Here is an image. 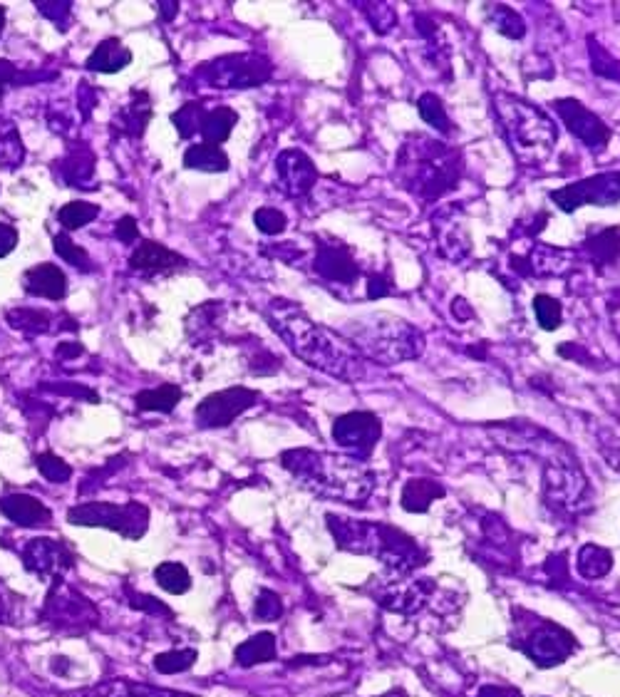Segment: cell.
I'll list each match as a JSON object with an SVG mask.
<instances>
[{
    "label": "cell",
    "mask_w": 620,
    "mask_h": 697,
    "mask_svg": "<svg viewBox=\"0 0 620 697\" xmlns=\"http://www.w3.org/2000/svg\"><path fill=\"white\" fill-rule=\"evenodd\" d=\"M263 313L273 333L281 335L291 353L310 368L343 382H358L368 375L365 358L343 335L315 323L301 306L288 298H273Z\"/></svg>",
    "instance_id": "6da1fadb"
},
{
    "label": "cell",
    "mask_w": 620,
    "mask_h": 697,
    "mask_svg": "<svg viewBox=\"0 0 620 697\" xmlns=\"http://www.w3.org/2000/svg\"><path fill=\"white\" fill-rule=\"evenodd\" d=\"M281 467L296 484L325 502L365 504L375 492V472L365 462L345 454L298 447L281 454Z\"/></svg>",
    "instance_id": "7a4b0ae2"
},
{
    "label": "cell",
    "mask_w": 620,
    "mask_h": 697,
    "mask_svg": "<svg viewBox=\"0 0 620 697\" xmlns=\"http://www.w3.org/2000/svg\"><path fill=\"white\" fill-rule=\"evenodd\" d=\"M464 177V157L457 147L412 132L395 154V184L417 201L434 204L452 194Z\"/></svg>",
    "instance_id": "3957f363"
},
{
    "label": "cell",
    "mask_w": 620,
    "mask_h": 697,
    "mask_svg": "<svg viewBox=\"0 0 620 697\" xmlns=\"http://www.w3.org/2000/svg\"><path fill=\"white\" fill-rule=\"evenodd\" d=\"M325 519H328V531L338 549L382 561L395 576H407L430 561L422 546L397 526L350 519L340 514H328Z\"/></svg>",
    "instance_id": "277c9868"
},
{
    "label": "cell",
    "mask_w": 620,
    "mask_h": 697,
    "mask_svg": "<svg viewBox=\"0 0 620 697\" xmlns=\"http://www.w3.org/2000/svg\"><path fill=\"white\" fill-rule=\"evenodd\" d=\"M492 110L496 125L521 167H541L549 162L558 144V125L549 112L511 92H494Z\"/></svg>",
    "instance_id": "5b68a950"
},
{
    "label": "cell",
    "mask_w": 620,
    "mask_h": 697,
    "mask_svg": "<svg viewBox=\"0 0 620 697\" xmlns=\"http://www.w3.org/2000/svg\"><path fill=\"white\" fill-rule=\"evenodd\" d=\"M343 335L363 358L380 365L410 363L425 353L422 330L392 313H370V316L353 318L343 328Z\"/></svg>",
    "instance_id": "8992f818"
},
{
    "label": "cell",
    "mask_w": 620,
    "mask_h": 697,
    "mask_svg": "<svg viewBox=\"0 0 620 697\" xmlns=\"http://www.w3.org/2000/svg\"><path fill=\"white\" fill-rule=\"evenodd\" d=\"M514 645L539 668H556L576 653V638L546 618H519Z\"/></svg>",
    "instance_id": "52a82bcc"
},
{
    "label": "cell",
    "mask_w": 620,
    "mask_h": 697,
    "mask_svg": "<svg viewBox=\"0 0 620 697\" xmlns=\"http://www.w3.org/2000/svg\"><path fill=\"white\" fill-rule=\"evenodd\" d=\"M196 77L201 85L216 87V90H248V87H261L271 80L273 63L266 55L234 53L201 65Z\"/></svg>",
    "instance_id": "ba28073f"
},
{
    "label": "cell",
    "mask_w": 620,
    "mask_h": 697,
    "mask_svg": "<svg viewBox=\"0 0 620 697\" xmlns=\"http://www.w3.org/2000/svg\"><path fill=\"white\" fill-rule=\"evenodd\" d=\"M544 499L556 511H578L588 502V479L568 447H558L544 464Z\"/></svg>",
    "instance_id": "9c48e42d"
},
{
    "label": "cell",
    "mask_w": 620,
    "mask_h": 697,
    "mask_svg": "<svg viewBox=\"0 0 620 697\" xmlns=\"http://www.w3.org/2000/svg\"><path fill=\"white\" fill-rule=\"evenodd\" d=\"M67 521L75 526H102L122 539L139 541L149 529V509L139 502H85L67 511Z\"/></svg>",
    "instance_id": "30bf717a"
},
{
    "label": "cell",
    "mask_w": 620,
    "mask_h": 697,
    "mask_svg": "<svg viewBox=\"0 0 620 697\" xmlns=\"http://www.w3.org/2000/svg\"><path fill=\"white\" fill-rule=\"evenodd\" d=\"M43 621L60 633H85L100 623L95 603L67 586L65 581H53L43 606Z\"/></svg>",
    "instance_id": "8fae6325"
},
{
    "label": "cell",
    "mask_w": 620,
    "mask_h": 697,
    "mask_svg": "<svg viewBox=\"0 0 620 697\" xmlns=\"http://www.w3.org/2000/svg\"><path fill=\"white\" fill-rule=\"evenodd\" d=\"M549 199L563 214H573L581 206H616L620 204V169L566 184V187L551 191Z\"/></svg>",
    "instance_id": "7c38bea8"
},
{
    "label": "cell",
    "mask_w": 620,
    "mask_h": 697,
    "mask_svg": "<svg viewBox=\"0 0 620 697\" xmlns=\"http://www.w3.org/2000/svg\"><path fill=\"white\" fill-rule=\"evenodd\" d=\"M261 392L251 390V387H226V390L211 392L204 400L196 405L194 417L196 425L201 430H219V427H229L231 422L239 420L246 410L258 405Z\"/></svg>",
    "instance_id": "4fadbf2b"
},
{
    "label": "cell",
    "mask_w": 620,
    "mask_h": 697,
    "mask_svg": "<svg viewBox=\"0 0 620 697\" xmlns=\"http://www.w3.org/2000/svg\"><path fill=\"white\" fill-rule=\"evenodd\" d=\"M554 110L558 120L563 122V127L571 132V137H576L588 152H606L613 139V129L608 127L596 112H591L581 100H573V97L554 100Z\"/></svg>",
    "instance_id": "5bb4252c"
},
{
    "label": "cell",
    "mask_w": 620,
    "mask_h": 697,
    "mask_svg": "<svg viewBox=\"0 0 620 697\" xmlns=\"http://www.w3.org/2000/svg\"><path fill=\"white\" fill-rule=\"evenodd\" d=\"M432 598H437V583L430 578L395 576L375 591V601L382 608L402 613V616H415L422 608L430 606Z\"/></svg>",
    "instance_id": "9a60e30c"
},
{
    "label": "cell",
    "mask_w": 620,
    "mask_h": 697,
    "mask_svg": "<svg viewBox=\"0 0 620 697\" xmlns=\"http://www.w3.org/2000/svg\"><path fill=\"white\" fill-rule=\"evenodd\" d=\"M333 442L355 459H368L382 437V422L375 412H345L333 422Z\"/></svg>",
    "instance_id": "2e32d148"
},
{
    "label": "cell",
    "mask_w": 620,
    "mask_h": 697,
    "mask_svg": "<svg viewBox=\"0 0 620 697\" xmlns=\"http://www.w3.org/2000/svg\"><path fill=\"white\" fill-rule=\"evenodd\" d=\"M432 234L439 256L449 263H462L472 254V234L459 206H442L432 216Z\"/></svg>",
    "instance_id": "e0dca14e"
},
{
    "label": "cell",
    "mask_w": 620,
    "mask_h": 697,
    "mask_svg": "<svg viewBox=\"0 0 620 697\" xmlns=\"http://www.w3.org/2000/svg\"><path fill=\"white\" fill-rule=\"evenodd\" d=\"M23 566L43 581H60L75 566V556L62 541L33 539L23 549Z\"/></svg>",
    "instance_id": "ac0fdd59"
},
{
    "label": "cell",
    "mask_w": 620,
    "mask_h": 697,
    "mask_svg": "<svg viewBox=\"0 0 620 697\" xmlns=\"http://www.w3.org/2000/svg\"><path fill=\"white\" fill-rule=\"evenodd\" d=\"M276 174L281 189L293 199L310 194L318 184V167L303 149H283L276 157Z\"/></svg>",
    "instance_id": "d6986e66"
},
{
    "label": "cell",
    "mask_w": 620,
    "mask_h": 697,
    "mask_svg": "<svg viewBox=\"0 0 620 697\" xmlns=\"http://www.w3.org/2000/svg\"><path fill=\"white\" fill-rule=\"evenodd\" d=\"M313 268L323 281L343 283V286H350L360 276L358 261L340 241H318Z\"/></svg>",
    "instance_id": "ffe728a7"
},
{
    "label": "cell",
    "mask_w": 620,
    "mask_h": 697,
    "mask_svg": "<svg viewBox=\"0 0 620 697\" xmlns=\"http://www.w3.org/2000/svg\"><path fill=\"white\" fill-rule=\"evenodd\" d=\"M0 511L5 519L23 529H40V526L53 524V511L30 494H8L0 499Z\"/></svg>",
    "instance_id": "44dd1931"
},
{
    "label": "cell",
    "mask_w": 620,
    "mask_h": 697,
    "mask_svg": "<svg viewBox=\"0 0 620 697\" xmlns=\"http://www.w3.org/2000/svg\"><path fill=\"white\" fill-rule=\"evenodd\" d=\"M186 266V258L179 256L177 251L167 249L159 241H139L137 249L129 256V268L139 273H169L177 268Z\"/></svg>",
    "instance_id": "7402d4cb"
},
{
    "label": "cell",
    "mask_w": 620,
    "mask_h": 697,
    "mask_svg": "<svg viewBox=\"0 0 620 697\" xmlns=\"http://www.w3.org/2000/svg\"><path fill=\"white\" fill-rule=\"evenodd\" d=\"M23 288L30 296L62 301L67 296V276L55 263H38L23 273Z\"/></svg>",
    "instance_id": "603a6c76"
},
{
    "label": "cell",
    "mask_w": 620,
    "mask_h": 697,
    "mask_svg": "<svg viewBox=\"0 0 620 697\" xmlns=\"http://www.w3.org/2000/svg\"><path fill=\"white\" fill-rule=\"evenodd\" d=\"M519 268L524 273H536V276H563L573 268V256L554 246L536 244L529 251V256L521 258Z\"/></svg>",
    "instance_id": "cb8c5ba5"
},
{
    "label": "cell",
    "mask_w": 620,
    "mask_h": 697,
    "mask_svg": "<svg viewBox=\"0 0 620 697\" xmlns=\"http://www.w3.org/2000/svg\"><path fill=\"white\" fill-rule=\"evenodd\" d=\"M444 497H447V489H444L442 484L427 477H415L407 479L405 487H402L400 504L402 509L410 511V514H425V511H430L434 502H439V499Z\"/></svg>",
    "instance_id": "d4e9b609"
},
{
    "label": "cell",
    "mask_w": 620,
    "mask_h": 697,
    "mask_svg": "<svg viewBox=\"0 0 620 697\" xmlns=\"http://www.w3.org/2000/svg\"><path fill=\"white\" fill-rule=\"evenodd\" d=\"M85 697H196V695L179 693V690H169V688H154V685H147V683H134V680L129 678H115V680H105V683L87 690Z\"/></svg>",
    "instance_id": "484cf974"
},
{
    "label": "cell",
    "mask_w": 620,
    "mask_h": 697,
    "mask_svg": "<svg viewBox=\"0 0 620 697\" xmlns=\"http://www.w3.org/2000/svg\"><path fill=\"white\" fill-rule=\"evenodd\" d=\"M132 63V50L122 43L120 38H107L92 50V55L87 58L85 67L90 72H102V75H115Z\"/></svg>",
    "instance_id": "4316f807"
},
{
    "label": "cell",
    "mask_w": 620,
    "mask_h": 697,
    "mask_svg": "<svg viewBox=\"0 0 620 697\" xmlns=\"http://www.w3.org/2000/svg\"><path fill=\"white\" fill-rule=\"evenodd\" d=\"M184 167L186 169H196V172H226L231 167L229 154L224 152L221 147H214V144H191L189 149L184 152Z\"/></svg>",
    "instance_id": "83f0119b"
},
{
    "label": "cell",
    "mask_w": 620,
    "mask_h": 697,
    "mask_svg": "<svg viewBox=\"0 0 620 697\" xmlns=\"http://www.w3.org/2000/svg\"><path fill=\"white\" fill-rule=\"evenodd\" d=\"M236 663L241 668H253V665L271 663L276 658V635L273 633H258L244 640V643L236 648Z\"/></svg>",
    "instance_id": "f1b7e54d"
},
{
    "label": "cell",
    "mask_w": 620,
    "mask_h": 697,
    "mask_svg": "<svg viewBox=\"0 0 620 697\" xmlns=\"http://www.w3.org/2000/svg\"><path fill=\"white\" fill-rule=\"evenodd\" d=\"M239 125V115L231 107H216V110L206 112L204 122H201V137L206 144L221 147L226 139L231 137L234 127Z\"/></svg>",
    "instance_id": "f546056e"
},
{
    "label": "cell",
    "mask_w": 620,
    "mask_h": 697,
    "mask_svg": "<svg viewBox=\"0 0 620 697\" xmlns=\"http://www.w3.org/2000/svg\"><path fill=\"white\" fill-rule=\"evenodd\" d=\"M182 387L179 385H159L152 390H142L134 395V405L139 412H172L182 402Z\"/></svg>",
    "instance_id": "4dcf8cb0"
},
{
    "label": "cell",
    "mask_w": 620,
    "mask_h": 697,
    "mask_svg": "<svg viewBox=\"0 0 620 697\" xmlns=\"http://www.w3.org/2000/svg\"><path fill=\"white\" fill-rule=\"evenodd\" d=\"M149 117H152V102H149L147 92H132V100L129 105L120 112V129L129 137H142V132L147 129Z\"/></svg>",
    "instance_id": "1f68e13d"
},
{
    "label": "cell",
    "mask_w": 620,
    "mask_h": 697,
    "mask_svg": "<svg viewBox=\"0 0 620 697\" xmlns=\"http://www.w3.org/2000/svg\"><path fill=\"white\" fill-rule=\"evenodd\" d=\"M583 251L593 263H613L620 256V229L611 226V229L598 231L596 236H588L583 241Z\"/></svg>",
    "instance_id": "d6a6232c"
},
{
    "label": "cell",
    "mask_w": 620,
    "mask_h": 697,
    "mask_svg": "<svg viewBox=\"0 0 620 697\" xmlns=\"http://www.w3.org/2000/svg\"><path fill=\"white\" fill-rule=\"evenodd\" d=\"M487 23L492 25L496 33L509 40H521L526 35L524 15L516 13L509 5H487Z\"/></svg>",
    "instance_id": "836d02e7"
},
{
    "label": "cell",
    "mask_w": 620,
    "mask_h": 697,
    "mask_svg": "<svg viewBox=\"0 0 620 697\" xmlns=\"http://www.w3.org/2000/svg\"><path fill=\"white\" fill-rule=\"evenodd\" d=\"M613 569V556L611 551L603 549L598 544H586L578 551V573L588 581H596V578L608 576Z\"/></svg>",
    "instance_id": "e575fe53"
},
{
    "label": "cell",
    "mask_w": 620,
    "mask_h": 697,
    "mask_svg": "<svg viewBox=\"0 0 620 697\" xmlns=\"http://www.w3.org/2000/svg\"><path fill=\"white\" fill-rule=\"evenodd\" d=\"M25 159V147L23 139H20L18 127L8 120V117H0V167H18Z\"/></svg>",
    "instance_id": "d590c367"
},
{
    "label": "cell",
    "mask_w": 620,
    "mask_h": 697,
    "mask_svg": "<svg viewBox=\"0 0 620 697\" xmlns=\"http://www.w3.org/2000/svg\"><path fill=\"white\" fill-rule=\"evenodd\" d=\"M417 110H420L422 122H427L437 134H449L452 132V120L447 115V107H444L442 97L437 92H425L417 100Z\"/></svg>",
    "instance_id": "8d00e7d4"
},
{
    "label": "cell",
    "mask_w": 620,
    "mask_h": 697,
    "mask_svg": "<svg viewBox=\"0 0 620 697\" xmlns=\"http://www.w3.org/2000/svg\"><path fill=\"white\" fill-rule=\"evenodd\" d=\"M154 581L159 583V588H164L172 596H182L191 588V576L186 571L184 564H177V561H164L154 569Z\"/></svg>",
    "instance_id": "74e56055"
},
{
    "label": "cell",
    "mask_w": 620,
    "mask_h": 697,
    "mask_svg": "<svg viewBox=\"0 0 620 697\" xmlns=\"http://www.w3.org/2000/svg\"><path fill=\"white\" fill-rule=\"evenodd\" d=\"M100 214V206L90 204V201H70L58 211V221L65 231H77L82 226H87L90 221L97 219Z\"/></svg>",
    "instance_id": "f35d334b"
},
{
    "label": "cell",
    "mask_w": 620,
    "mask_h": 697,
    "mask_svg": "<svg viewBox=\"0 0 620 697\" xmlns=\"http://www.w3.org/2000/svg\"><path fill=\"white\" fill-rule=\"evenodd\" d=\"M588 58H591V70L593 75L606 77V80L620 82V63L598 43L593 35H588Z\"/></svg>",
    "instance_id": "ab89813d"
},
{
    "label": "cell",
    "mask_w": 620,
    "mask_h": 697,
    "mask_svg": "<svg viewBox=\"0 0 620 697\" xmlns=\"http://www.w3.org/2000/svg\"><path fill=\"white\" fill-rule=\"evenodd\" d=\"M8 323L13 328L23 330V333H48L50 330V313L48 311H38V308H15V311H8Z\"/></svg>",
    "instance_id": "60d3db41"
},
{
    "label": "cell",
    "mask_w": 620,
    "mask_h": 697,
    "mask_svg": "<svg viewBox=\"0 0 620 697\" xmlns=\"http://www.w3.org/2000/svg\"><path fill=\"white\" fill-rule=\"evenodd\" d=\"M534 313H536V323H539L541 330H546V333L561 328L563 306L554 296H546V293L534 296Z\"/></svg>",
    "instance_id": "b9f144b4"
},
{
    "label": "cell",
    "mask_w": 620,
    "mask_h": 697,
    "mask_svg": "<svg viewBox=\"0 0 620 697\" xmlns=\"http://www.w3.org/2000/svg\"><path fill=\"white\" fill-rule=\"evenodd\" d=\"M204 105L201 102H186L184 107H179V112H174L172 122L177 127L179 137L191 139L196 132H201V122H204Z\"/></svg>",
    "instance_id": "7bdbcfd3"
},
{
    "label": "cell",
    "mask_w": 620,
    "mask_h": 697,
    "mask_svg": "<svg viewBox=\"0 0 620 697\" xmlns=\"http://www.w3.org/2000/svg\"><path fill=\"white\" fill-rule=\"evenodd\" d=\"M196 658H199V653L191 648L169 650V653H159L157 658H154V670L162 675L184 673V670H189L191 665L196 663Z\"/></svg>",
    "instance_id": "ee69618b"
},
{
    "label": "cell",
    "mask_w": 620,
    "mask_h": 697,
    "mask_svg": "<svg viewBox=\"0 0 620 697\" xmlns=\"http://www.w3.org/2000/svg\"><path fill=\"white\" fill-rule=\"evenodd\" d=\"M53 249H55V254H58L62 261H67L70 266H75V268H80V271H92V258L90 254H87L82 246H77L75 241L70 239L67 234H58L53 239Z\"/></svg>",
    "instance_id": "f6af8a7d"
},
{
    "label": "cell",
    "mask_w": 620,
    "mask_h": 697,
    "mask_svg": "<svg viewBox=\"0 0 620 697\" xmlns=\"http://www.w3.org/2000/svg\"><path fill=\"white\" fill-rule=\"evenodd\" d=\"M360 10H363L365 18L370 20L375 33L387 35L397 25V13L390 3H363Z\"/></svg>",
    "instance_id": "bcb514c9"
},
{
    "label": "cell",
    "mask_w": 620,
    "mask_h": 697,
    "mask_svg": "<svg viewBox=\"0 0 620 697\" xmlns=\"http://www.w3.org/2000/svg\"><path fill=\"white\" fill-rule=\"evenodd\" d=\"M35 467H38L40 474H43V477L53 484H62L72 477L70 464H67L65 459H60L58 454H53V452L38 454V457H35Z\"/></svg>",
    "instance_id": "7dc6e473"
},
{
    "label": "cell",
    "mask_w": 620,
    "mask_h": 697,
    "mask_svg": "<svg viewBox=\"0 0 620 697\" xmlns=\"http://www.w3.org/2000/svg\"><path fill=\"white\" fill-rule=\"evenodd\" d=\"M253 221H256V229L266 236H278L288 229V219L283 211L273 209V206H263L253 214Z\"/></svg>",
    "instance_id": "c3c4849f"
},
{
    "label": "cell",
    "mask_w": 620,
    "mask_h": 697,
    "mask_svg": "<svg viewBox=\"0 0 620 697\" xmlns=\"http://www.w3.org/2000/svg\"><path fill=\"white\" fill-rule=\"evenodd\" d=\"M253 613H256L258 621H278V618L283 616L281 598H278L273 591H268V588H263V591L258 593Z\"/></svg>",
    "instance_id": "681fc988"
},
{
    "label": "cell",
    "mask_w": 620,
    "mask_h": 697,
    "mask_svg": "<svg viewBox=\"0 0 620 697\" xmlns=\"http://www.w3.org/2000/svg\"><path fill=\"white\" fill-rule=\"evenodd\" d=\"M20 613V598L0 581V623H15Z\"/></svg>",
    "instance_id": "f907efd6"
},
{
    "label": "cell",
    "mask_w": 620,
    "mask_h": 697,
    "mask_svg": "<svg viewBox=\"0 0 620 697\" xmlns=\"http://www.w3.org/2000/svg\"><path fill=\"white\" fill-rule=\"evenodd\" d=\"M392 293V281L387 276H380V273H372L368 278V298L370 301H377V298H385Z\"/></svg>",
    "instance_id": "816d5d0a"
},
{
    "label": "cell",
    "mask_w": 620,
    "mask_h": 697,
    "mask_svg": "<svg viewBox=\"0 0 620 697\" xmlns=\"http://www.w3.org/2000/svg\"><path fill=\"white\" fill-rule=\"evenodd\" d=\"M38 10L45 15V18H50L53 23H65L67 15H70L72 3H38Z\"/></svg>",
    "instance_id": "f5cc1de1"
},
{
    "label": "cell",
    "mask_w": 620,
    "mask_h": 697,
    "mask_svg": "<svg viewBox=\"0 0 620 697\" xmlns=\"http://www.w3.org/2000/svg\"><path fill=\"white\" fill-rule=\"evenodd\" d=\"M115 234H117V239L122 241V244H132V241H137V239H139L137 221H134L132 216H124V219L117 221Z\"/></svg>",
    "instance_id": "db71d44e"
},
{
    "label": "cell",
    "mask_w": 620,
    "mask_h": 697,
    "mask_svg": "<svg viewBox=\"0 0 620 697\" xmlns=\"http://www.w3.org/2000/svg\"><path fill=\"white\" fill-rule=\"evenodd\" d=\"M15 246H18V231L0 221V258L13 254Z\"/></svg>",
    "instance_id": "11a10c76"
},
{
    "label": "cell",
    "mask_w": 620,
    "mask_h": 697,
    "mask_svg": "<svg viewBox=\"0 0 620 697\" xmlns=\"http://www.w3.org/2000/svg\"><path fill=\"white\" fill-rule=\"evenodd\" d=\"M129 603H132V608H137V611H152V613L164 611V613H169V616H172V611H169V608L164 606V603L154 601L152 596H132V598H129Z\"/></svg>",
    "instance_id": "9f6ffc18"
},
{
    "label": "cell",
    "mask_w": 620,
    "mask_h": 697,
    "mask_svg": "<svg viewBox=\"0 0 620 697\" xmlns=\"http://www.w3.org/2000/svg\"><path fill=\"white\" fill-rule=\"evenodd\" d=\"M477 697H524V695H521V690L509 688V685H484Z\"/></svg>",
    "instance_id": "6f0895ef"
},
{
    "label": "cell",
    "mask_w": 620,
    "mask_h": 697,
    "mask_svg": "<svg viewBox=\"0 0 620 697\" xmlns=\"http://www.w3.org/2000/svg\"><path fill=\"white\" fill-rule=\"evenodd\" d=\"M452 313H454V318L459 320V323H469L474 316V311H472V306H469L464 298H454L452 301Z\"/></svg>",
    "instance_id": "680465c9"
},
{
    "label": "cell",
    "mask_w": 620,
    "mask_h": 697,
    "mask_svg": "<svg viewBox=\"0 0 620 697\" xmlns=\"http://www.w3.org/2000/svg\"><path fill=\"white\" fill-rule=\"evenodd\" d=\"M18 77V70L8 63V60H0V82H13Z\"/></svg>",
    "instance_id": "91938a15"
},
{
    "label": "cell",
    "mask_w": 620,
    "mask_h": 697,
    "mask_svg": "<svg viewBox=\"0 0 620 697\" xmlns=\"http://www.w3.org/2000/svg\"><path fill=\"white\" fill-rule=\"evenodd\" d=\"M159 13H162L164 23H169L179 13V3H159Z\"/></svg>",
    "instance_id": "94428289"
},
{
    "label": "cell",
    "mask_w": 620,
    "mask_h": 697,
    "mask_svg": "<svg viewBox=\"0 0 620 697\" xmlns=\"http://www.w3.org/2000/svg\"><path fill=\"white\" fill-rule=\"evenodd\" d=\"M3 28H5V8L0 5V35H3Z\"/></svg>",
    "instance_id": "6125c7cd"
},
{
    "label": "cell",
    "mask_w": 620,
    "mask_h": 697,
    "mask_svg": "<svg viewBox=\"0 0 620 697\" xmlns=\"http://www.w3.org/2000/svg\"><path fill=\"white\" fill-rule=\"evenodd\" d=\"M3 92H5V85H3V82H0V97H3Z\"/></svg>",
    "instance_id": "be15d7a7"
}]
</instances>
